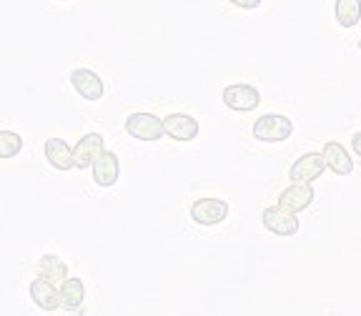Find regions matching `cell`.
<instances>
[{
	"instance_id": "cell-18",
	"label": "cell",
	"mask_w": 361,
	"mask_h": 316,
	"mask_svg": "<svg viewBox=\"0 0 361 316\" xmlns=\"http://www.w3.org/2000/svg\"><path fill=\"white\" fill-rule=\"evenodd\" d=\"M23 151V138L16 130H0V158H13Z\"/></svg>"
},
{
	"instance_id": "cell-7",
	"label": "cell",
	"mask_w": 361,
	"mask_h": 316,
	"mask_svg": "<svg viewBox=\"0 0 361 316\" xmlns=\"http://www.w3.org/2000/svg\"><path fill=\"white\" fill-rule=\"evenodd\" d=\"M90 169H93V181H96V186L111 188L118 183L121 164H118V156H116L113 151H106V148H103Z\"/></svg>"
},
{
	"instance_id": "cell-15",
	"label": "cell",
	"mask_w": 361,
	"mask_h": 316,
	"mask_svg": "<svg viewBox=\"0 0 361 316\" xmlns=\"http://www.w3.org/2000/svg\"><path fill=\"white\" fill-rule=\"evenodd\" d=\"M61 306L66 311H75L80 309V304H83L85 299V286L80 279H73V276H68L66 281H61Z\"/></svg>"
},
{
	"instance_id": "cell-3",
	"label": "cell",
	"mask_w": 361,
	"mask_h": 316,
	"mask_svg": "<svg viewBox=\"0 0 361 316\" xmlns=\"http://www.w3.org/2000/svg\"><path fill=\"white\" fill-rule=\"evenodd\" d=\"M261 221H264V229L276 236H293L299 233V216L293 211L283 209V206H266L264 214H261Z\"/></svg>"
},
{
	"instance_id": "cell-17",
	"label": "cell",
	"mask_w": 361,
	"mask_h": 316,
	"mask_svg": "<svg viewBox=\"0 0 361 316\" xmlns=\"http://www.w3.org/2000/svg\"><path fill=\"white\" fill-rule=\"evenodd\" d=\"M38 276L48 279V281H53V284L66 281V279H68L66 261H63L61 256H53V254L43 256V259L38 261Z\"/></svg>"
},
{
	"instance_id": "cell-1",
	"label": "cell",
	"mask_w": 361,
	"mask_h": 316,
	"mask_svg": "<svg viewBox=\"0 0 361 316\" xmlns=\"http://www.w3.org/2000/svg\"><path fill=\"white\" fill-rule=\"evenodd\" d=\"M293 133V123L288 116L281 113H266L254 123V138L264 143H281L286 138H291Z\"/></svg>"
},
{
	"instance_id": "cell-16",
	"label": "cell",
	"mask_w": 361,
	"mask_h": 316,
	"mask_svg": "<svg viewBox=\"0 0 361 316\" xmlns=\"http://www.w3.org/2000/svg\"><path fill=\"white\" fill-rule=\"evenodd\" d=\"M334 16H336V23L344 30L356 28L361 23V0H336Z\"/></svg>"
},
{
	"instance_id": "cell-13",
	"label": "cell",
	"mask_w": 361,
	"mask_h": 316,
	"mask_svg": "<svg viewBox=\"0 0 361 316\" xmlns=\"http://www.w3.org/2000/svg\"><path fill=\"white\" fill-rule=\"evenodd\" d=\"M322 156L326 161V169L334 171L336 176H349L354 171V161H351L349 151L338 141H326L322 148Z\"/></svg>"
},
{
	"instance_id": "cell-5",
	"label": "cell",
	"mask_w": 361,
	"mask_h": 316,
	"mask_svg": "<svg viewBox=\"0 0 361 316\" xmlns=\"http://www.w3.org/2000/svg\"><path fill=\"white\" fill-rule=\"evenodd\" d=\"M224 103L231 108V111L248 113L261 106V93H259V88L251 83H231L224 88Z\"/></svg>"
},
{
	"instance_id": "cell-9",
	"label": "cell",
	"mask_w": 361,
	"mask_h": 316,
	"mask_svg": "<svg viewBox=\"0 0 361 316\" xmlns=\"http://www.w3.org/2000/svg\"><path fill=\"white\" fill-rule=\"evenodd\" d=\"M198 130H201V126H198V121L193 119V116H188V113H171V116H166L164 119V133L171 135L173 141H193L198 135Z\"/></svg>"
},
{
	"instance_id": "cell-6",
	"label": "cell",
	"mask_w": 361,
	"mask_h": 316,
	"mask_svg": "<svg viewBox=\"0 0 361 316\" xmlns=\"http://www.w3.org/2000/svg\"><path fill=\"white\" fill-rule=\"evenodd\" d=\"M228 216V203L221 198H198L191 206V219L198 226H219Z\"/></svg>"
},
{
	"instance_id": "cell-14",
	"label": "cell",
	"mask_w": 361,
	"mask_h": 316,
	"mask_svg": "<svg viewBox=\"0 0 361 316\" xmlns=\"http://www.w3.org/2000/svg\"><path fill=\"white\" fill-rule=\"evenodd\" d=\"M45 158H48V164L58 171H71L75 169V161H73V148L68 146L63 138H48L43 146Z\"/></svg>"
},
{
	"instance_id": "cell-12",
	"label": "cell",
	"mask_w": 361,
	"mask_h": 316,
	"mask_svg": "<svg viewBox=\"0 0 361 316\" xmlns=\"http://www.w3.org/2000/svg\"><path fill=\"white\" fill-rule=\"evenodd\" d=\"M30 299L38 309L43 311H56L61 309V291L56 288V284L48 281V279L38 276L30 284Z\"/></svg>"
},
{
	"instance_id": "cell-19",
	"label": "cell",
	"mask_w": 361,
	"mask_h": 316,
	"mask_svg": "<svg viewBox=\"0 0 361 316\" xmlns=\"http://www.w3.org/2000/svg\"><path fill=\"white\" fill-rule=\"evenodd\" d=\"M231 6L241 8V11H256L261 6V0H228Z\"/></svg>"
},
{
	"instance_id": "cell-8",
	"label": "cell",
	"mask_w": 361,
	"mask_h": 316,
	"mask_svg": "<svg viewBox=\"0 0 361 316\" xmlns=\"http://www.w3.org/2000/svg\"><path fill=\"white\" fill-rule=\"evenodd\" d=\"M71 85L80 93V98L85 101H101L103 93H106V85H103L101 75L90 68H75L71 73Z\"/></svg>"
},
{
	"instance_id": "cell-2",
	"label": "cell",
	"mask_w": 361,
	"mask_h": 316,
	"mask_svg": "<svg viewBox=\"0 0 361 316\" xmlns=\"http://www.w3.org/2000/svg\"><path fill=\"white\" fill-rule=\"evenodd\" d=\"M126 130H128V135L135 138V141H158L161 135H166L164 121L146 111L130 113L128 119H126Z\"/></svg>"
},
{
	"instance_id": "cell-4",
	"label": "cell",
	"mask_w": 361,
	"mask_h": 316,
	"mask_svg": "<svg viewBox=\"0 0 361 316\" xmlns=\"http://www.w3.org/2000/svg\"><path fill=\"white\" fill-rule=\"evenodd\" d=\"M324 171H326L324 156L319 151H311L293 161L288 169V178H291V183H314L316 178H322Z\"/></svg>"
},
{
	"instance_id": "cell-11",
	"label": "cell",
	"mask_w": 361,
	"mask_h": 316,
	"mask_svg": "<svg viewBox=\"0 0 361 316\" xmlns=\"http://www.w3.org/2000/svg\"><path fill=\"white\" fill-rule=\"evenodd\" d=\"M311 203H314V188H311V183H291V186L283 188L281 196H279V206L293 211V214L306 211Z\"/></svg>"
},
{
	"instance_id": "cell-20",
	"label": "cell",
	"mask_w": 361,
	"mask_h": 316,
	"mask_svg": "<svg viewBox=\"0 0 361 316\" xmlns=\"http://www.w3.org/2000/svg\"><path fill=\"white\" fill-rule=\"evenodd\" d=\"M351 148H354V153L361 158V130H356L354 138H351Z\"/></svg>"
},
{
	"instance_id": "cell-10",
	"label": "cell",
	"mask_w": 361,
	"mask_h": 316,
	"mask_svg": "<svg viewBox=\"0 0 361 316\" xmlns=\"http://www.w3.org/2000/svg\"><path fill=\"white\" fill-rule=\"evenodd\" d=\"M106 148V141H103L101 133H85L73 148V161H75V169H90L93 161L98 158V153Z\"/></svg>"
}]
</instances>
